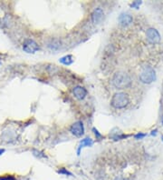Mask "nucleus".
Returning <instances> with one entry per match:
<instances>
[{"label": "nucleus", "mask_w": 163, "mask_h": 180, "mask_svg": "<svg viewBox=\"0 0 163 180\" xmlns=\"http://www.w3.org/2000/svg\"><path fill=\"white\" fill-rule=\"evenodd\" d=\"M112 84L118 89H124L130 86L131 79L128 74L124 72H117L112 77Z\"/></svg>", "instance_id": "1"}, {"label": "nucleus", "mask_w": 163, "mask_h": 180, "mask_svg": "<svg viewBox=\"0 0 163 180\" xmlns=\"http://www.w3.org/2000/svg\"><path fill=\"white\" fill-rule=\"evenodd\" d=\"M130 103L129 97L128 95L125 93H116L113 95L112 98L111 104L114 108H118V109H121L126 107Z\"/></svg>", "instance_id": "2"}, {"label": "nucleus", "mask_w": 163, "mask_h": 180, "mask_svg": "<svg viewBox=\"0 0 163 180\" xmlns=\"http://www.w3.org/2000/svg\"><path fill=\"white\" fill-rule=\"evenodd\" d=\"M156 78L154 69L151 67H145L140 75V80L144 84H150Z\"/></svg>", "instance_id": "3"}, {"label": "nucleus", "mask_w": 163, "mask_h": 180, "mask_svg": "<svg viewBox=\"0 0 163 180\" xmlns=\"http://www.w3.org/2000/svg\"><path fill=\"white\" fill-rule=\"evenodd\" d=\"M146 36L151 44H157L160 41V35L155 28H149L146 32Z\"/></svg>", "instance_id": "4"}, {"label": "nucleus", "mask_w": 163, "mask_h": 180, "mask_svg": "<svg viewBox=\"0 0 163 180\" xmlns=\"http://www.w3.org/2000/svg\"><path fill=\"white\" fill-rule=\"evenodd\" d=\"M23 49L24 51L29 54H34V52L39 50V46L38 45L34 42L32 39H26L25 43L23 45Z\"/></svg>", "instance_id": "5"}, {"label": "nucleus", "mask_w": 163, "mask_h": 180, "mask_svg": "<svg viewBox=\"0 0 163 180\" xmlns=\"http://www.w3.org/2000/svg\"><path fill=\"white\" fill-rule=\"evenodd\" d=\"M70 131L73 135H74L75 137H82L84 133V125L81 121L75 122L70 128Z\"/></svg>", "instance_id": "6"}, {"label": "nucleus", "mask_w": 163, "mask_h": 180, "mask_svg": "<svg viewBox=\"0 0 163 180\" xmlns=\"http://www.w3.org/2000/svg\"><path fill=\"white\" fill-rule=\"evenodd\" d=\"M73 94L74 95V96H75L77 99L82 100V99H84V98L86 96L87 91H86V89L84 87L77 86L73 89Z\"/></svg>", "instance_id": "7"}, {"label": "nucleus", "mask_w": 163, "mask_h": 180, "mask_svg": "<svg viewBox=\"0 0 163 180\" xmlns=\"http://www.w3.org/2000/svg\"><path fill=\"white\" fill-rule=\"evenodd\" d=\"M103 18V9L98 8H95L94 11L93 12L92 14V20L94 22V24H99Z\"/></svg>", "instance_id": "8"}, {"label": "nucleus", "mask_w": 163, "mask_h": 180, "mask_svg": "<svg viewBox=\"0 0 163 180\" xmlns=\"http://www.w3.org/2000/svg\"><path fill=\"white\" fill-rule=\"evenodd\" d=\"M132 17L129 14H121L119 17V22L122 26H128L130 23H132Z\"/></svg>", "instance_id": "9"}, {"label": "nucleus", "mask_w": 163, "mask_h": 180, "mask_svg": "<svg viewBox=\"0 0 163 180\" xmlns=\"http://www.w3.org/2000/svg\"><path fill=\"white\" fill-rule=\"evenodd\" d=\"M93 144H94V142H93V140L91 139V138H84V139H83L82 141H81V143H80V146H79V148H78V151L77 153L78 155L80 154V150H81V148H83V147H84V146H93Z\"/></svg>", "instance_id": "10"}, {"label": "nucleus", "mask_w": 163, "mask_h": 180, "mask_svg": "<svg viewBox=\"0 0 163 180\" xmlns=\"http://www.w3.org/2000/svg\"><path fill=\"white\" fill-rule=\"evenodd\" d=\"M60 62L62 64L65 65V66H69L74 62V59H73V57L71 55H68V56H65V57H62L60 59Z\"/></svg>", "instance_id": "11"}, {"label": "nucleus", "mask_w": 163, "mask_h": 180, "mask_svg": "<svg viewBox=\"0 0 163 180\" xmlns=\"http://www.w3.org/2000/svg\"><path fill=\"white\" fill-rule=\"evenodd\" d=\"M58 173L59 174H64V175H69V176H72V173H70L69 171H67L65 168H61L58 170Z\"/></svg>", "instance_id": "12"}, {"label": "nucleus", "mask_w": 163, "mask_h": 180, "mask_svg": "<svg viewBox=\"0 0 163 180\" xmlns=\"http://www.w3.org/2000/svg\"><path fill=\"white\" fill-rule=\"evenodd\" d=\"M0 180H16V178L12 176H9V177L2 176V177H0Z\"/></svg>", "instance_id": "13"}, {"label": "nucleus", "mask_w": 163, "mask_h": 180, "mask_svg": "<svg viewBox=\"0 0 163 180\" xmlns=\"http://www.w3.org/2000/svg\"><path fill=\"white\" fill-rule=\"evenodd\" d=\"M141 4V2H140V1H136V2H133L132 4H131V7L132 8H139V6Z\"/></svg>", "instance_id": "14"}, {"label": "nucleus", "mask_w": 163, "mask_h": 180, "mask_svg": "<svg viewBox=\"0 0 163 180\" xmlns=\"http://www.w3.org/2000/svg\"><path fill=\"white\" fill-rule=\"evenodd\" d=\"M93 130H94V135L96 136V137H98V138H101V137H102V135L98 132V130H97V129L94 128Z\"/></svg>", "instance_id": "15"}, {"label": "nucleus", "mask_w": 163, "mask_h": 180, "mask_svg": "<svg viewBox=\"0 0 163 180\" xmlns=\"http://www.w3.org/2000/svg\"><path fill=\"white\" fill-rule=\"evenodd\" d=\"M145 137V134H141V133H139V134H137L136 136H135V138H137V139H140V138H142V137Z\"/></svg>", "instance_id": "16"}, {"label": "nucleus", "mask_w": 163, "mask_h": 180, "mask_svg": "<svg viewBox=\"0 0 163 180\" xmlns=\"http://www.w3.org/2000/svg\"><path fill=\"white\" fill-rule=\"evenodd\" d=\"M4 152H5V150H4V149H0V155H2Z\"/></svg>", "instance_id": "17"}, {"label": "nucleus", "mask_w": 163, "mask_h": 180, "mask_svg": "<svg viewBox=\"0 0 163 180\" xmlns=\"http://www.w3.org/2000/svg\"><path fill=\"white\" fill-rule=\"evenodd\" d=\"M162 124H163V118H162Z\"/></svg>", "instance_id": "18"}]
</instances>
